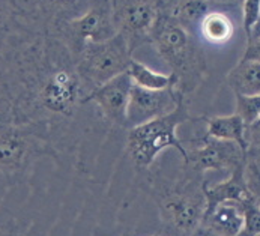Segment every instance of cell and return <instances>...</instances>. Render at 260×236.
<instances>
[{
    "label": "cell",
    "mask_w": 260,
    "mask_h": 236,
    "mask_svg": "<svg viewBox=\"0 0 260 236\" xmlns=\"http://www.w3.org/2000/svg\"><path fill=\"white\" fill-rule=\"evenodd\" d=\"M136 175L139 190L156 206L158 233L197 235L206 209L203 173L182 162L178 176H169L153 162Z\"/></svg>",
    "instance_id": "obj_1"
},
{
    "label": "cell",
    "mask_w": 260,
    "mask_h": 236,
    "mask_svg": "<svg viewBox=\"0 0 260 236\" xmlns=\"http://www.w3.org/2000/svg\"><path fill=\"white\" fill-rule=\"evenodd\" d=\"M150 45L170 68L176 79V89L186 93L194 92L208 73L206 54L200 40L178 24L166 11L158 18L150 33Z\"/></svg>",
    "instance_id": "obj_2"
},
{
    "label": "cell",
    "mask_w": 260,
    "mask_h": 236,
    "mask_svg": "<svg viewBox=\"0 0 260 236\" xmlns=\"http://www.w3.org/2000/svg\"><path fill=\"white\" fill-rule=\"evenodd\" d=\"M44 158L62 165L47 129L37 123L15 122L0 113V175L5 181L9 185L26 182Z\"/></svg>",
    "instance_id": "obj_3"
},
{
    "label": "cell",
    "mask_w": 260,
    "mask_h": 236,
    "mask_svg": "<svg viewBox=\"0 0 260 236\" xmlns=\"http://www.w3.org/2000/svg\"><path fill=\"white\" fill-rule=\"evenodd\" d=\"M191 119L192 116L189 115L184 95L172 112L128 128L125 131V151L134 170L142 172L149 168L156 158L170 148L176 149L184 159L186 151L178 136V128L188 123Z\"/></svg>",
    "instance_id": "obj_4"
},
{
    "label": "cell",
    "mask_w": 260,
    "mask_h": 236,
    "mask_svg": "<svg viewBox=\"0 0 260 236\" xmlns=\"http://www.w3.org/2000/svg\"><path fill=\"white\" fill-rule=\"evenodd\" d=\"M133 59V50L126 40L116 33L106 41L87 42L75 57V68L86 87L93 90L113 77L126 73Z\"/></svg>",
    "instance_id": "obj_5"
},
{
    "label": "cell",
    "mask_w": 260,
    "mask_h": 236,
    "mask_svg": "<svg viewBox=\"0 0 260 236\" xmlns=\"http://www.w3.org/2000/svg\"><path fill=\"white\" fill-rule=\"evenodd\" d=\"M116 33L110 0H92L84 12L62 23L48 35L60 41L75 59L87 42L106 41Z\"/></svg>",
    "instance_id": "obj_6"
},
{
    "label": "cell",
    "mask_w": 260,
    "mask_h": 236,
    "mask_svg": "<svg viewBox=\"0 0 260 236\" xmlns=\"http://www.w3.org/2000/svg\"><path fill=\"white\" fill-rule=\"evenodd\" d=\"M194 136L186 139V146H184L186 155L182 162L200 173L209 170L232 172L247 161V152L235 142L209 137L206 131L203 134L196 132Z\"/></svg>",
    "instance_id": "obj_7"
},
{
    "label": "cell",
    "mask_w": 260,
    "mask_h": 236,
    "mask_svg": "<svg viewBox=\"0 0 260 236\" xmlns=\"http://www.w3.org/2000/svg\"><path fill=\"white\" fill-rule=\"evenodd\" d=\"M116 32L122 35L133 53L150 44V33L158 18L156 0H110Z\"/></svg>",
    "instance_id": "obj_8"
},
{
    "label": "cell",
    "mask_w": 260,
    "mask_h": 236,
    "mask_svg": "<svg viewBox=\"0 0 260 236\" xmlns=\"http://www.w3.org/2000/svg\"><path fill=\"white\" fill-rule=\"evenodd\" d=\"M92 0H15L23 20L41 33H51L62 23L84 12Z\"/></svg>",
    "instance_id": "obj_9"
},
{
    "label": "cell",
    "mask_w": 260,
    "mask_h": 236,
    "mask_svg": "<svg viewBox=\"0 0 260 236\" xmlns=\"http://www.w3.org/2000/svg\"><path fill=\"white\" fill-rule=\"evenodd\" d=\"M131 87L133 80L126 71L90 90L86 96V103H92L113 129L126 131V107Z\"/></svg>",
    "instance_id": "obj_10"
},
{
    "label": "cell",
    "mask_w": 260,
    "mask_h": 236,
    "mask_svg": "<svg viewBox=\"0 0 260 236\" xmlns=\"http://www.w3.org/2000/svg\"><path fill=\"white\" fill-rule=\"evenodd\" d=\"M184 96L176 87H166V89H145L133 83L128 107H126V123L128 128L137 126L145 123L150 119L162 116L172 112L179 99Z\"/></svg>",
    "instance_id": "obj_11"
},
{
    "label": "cell",
    "mask_w": 260,
    "mask_h": 236,
    "mask_svg": "<svg viewBox=\"0 0 260 236\" xmlns=\"http://www.w3.org/2000/svg\"><path fill=\"white\" fill-rule=\"evenodd\" d=\"M244 217L239 201H223L212 211L205 212L197 235L236 236L241 235Z\"/></svg>",
    "instance_id": "obj_12"
},
{
    "label": "cell",
    "mask_w": 260,
    "mask_h": 236,
    "mask_svg": "<svg viewBox=\"0 0 260 236\" xmlns=\"http://www.w3.org/2000/svg\"><path fill=\"white\" fill-rule=\"evenodd\" d=\"M245 162L235 167L230 172V176L223 182L215 184L212 187L205 185V197H206L205 212L212 211L217 205L223 201H241L251 196L245 181Z\"/></svg>",
    "instance_id": "obj_13"
},
{
    "label": "cell",
    "mask_w": 260,
    "mask_h": 236,
    "mask_svg": "<svg viewBox=\"0 0 260 236\" xmlns=\"http://www.w3.org/2000/svg\"><path fill=\"white\" fill-rule=\"evenodd\" d=\"M235 37V23L223 8H215L205 15L197 27V38L211 45H225Z\"/></svg>",
    "instance_id": "obj_14"
},
{
    "label": "cell",
    "mask_w": 260,
    "mask_h": 236,
    "mask_svg": "<svg viewBox=\"0 0 260 236\" xmlns=\"http://www.w3.org/2000/svg\"><path fill=\"white\" fill-rule=\"evenodd\" d=\"M215 8L220 6L209 0H178L170 8L159 9V11H166L178 24H181L194 37H197V27L200 21L205 18L208 12H211Z\"/></svg>",
    "instance_id": "obj_15"
},
{
    "label": "cell",
    "mask_w": 260,
    "mask_h": 236,
    "mask_svg": "<svg viewBox=\"0 0 260 236\" xmlns=\"http://www.w3.org/2000/svg\"><path fill=\"white\" fill-rule=\"evenodd\" d=\"M206 134L214 139L227 140L238 143L245 152L248 151L247 142V125L239 115L230 116H215V118L205 119Z\"/></svg>",
    "instance_id": "obj_16"
},
{
    "label": "cell",
    "mask_w": 260,
    "mask_h": 236,
    "mask_svg": "<svg viewBox=\"0 0 260 236\" xmlns=\"http://www.w3.org/2000/svg\"><path fill=\"white\" fill-rule=\"evenodd\" d=\"M227 84L235 95H259L260 63L241 59L227 74Z\"/></svg>",
    "instance_id": "obj_17"
},
{
    "label": "cell",
    "mask_w": 260,
    "mask_h": 236,
    "mask_svg": "<svg viewBox=\"0 0 260 236\" xmlns=\"http://www.w3.org/2000/svg\"><path fill=\"white\" fill-rule=\"evenodd\" d=\"M129 77L134 84L145 87V89H166V87H175L176 86V79L173 74H164V73H156L148 65L133 59L129 68H128Z\"/></svg>",
    "instance_id": "obj_18"
},
{
    "label": "cell",
    "mask_w": 260,
    "mask_h": 236,
    "mask_svg": "<svg viewBox=\"0 0 260 236\" xmlns=\"http://www.w3.org/2000/svg\"><path fill=\"white\" fill-rule=\"evenodd\" d=\"M242 217H244V226L241 235L245 236H259L260 235V206L254 200L253 194L239 201Z\"/></svg>",
    "instance_id": "obj_19"
},
{
    "label": "cell",
    "mask_w": 260,
    "mask_h": 236,
    "mask_svg": "<svg viewBox=\"0 0 260 236\" xmlns=\"http://www.w3.org/2000/svg\"><path fill=\"white\" fill-rule=\"evenodd\" d=\"M236 96V115H239L245 125H251L260 116L259 95H235Z\"/></svg>",
    "instance_id": "obj_20"
},
{
    "label": "cell",
    "mask_w": 260,
    "mask_h": 236,
    "mask_svg": "<svg viewBox=\"0 0 260 236\" xmlns=\"http://www.w3.org/2000/svg\"><path fill=\"white\" fill-rule=\"evenodd\" d=\"M241 8H242V26L247 38H250L251 30L259 21L260 0H244Z\"/></svg>",
    "instance_id": "obj_21"
},
{
    "label": "cell",
    "mask_w": 260,
    "mask_h": 236,
    "mask_svg": "<svg viewBox=\"0 0 260 236\" xmlns=\"http://www.w3.org/2000/svg\"><path fill=\"white\" fill-rule=\"evenodd\" d=\"M245 181L248 185L250 193L253 194L254 200L257 201L260 206V165L257 164L256 159H250L247 158L245 162Z\"/></svg>",
    "instance_id": "obj_22"
},
{
    "label": "cell",
    "mask_w": 260,
    "mask_h": 236,
    "mask_svg": "<svg viewBox=\"0 0 260 236\" xmlns=\"http://www.w3.org/2000/svg\"><path fill=\"white\" fill-rule=\"evenodd\" d=\"M178 0H158V9H167L170 8L172 5H175ZM215 5H218L220 8L224 9H238L244 0H209Z\"/></svg>",
    "instance_id": "obj_23"
},
{
    "label": "cell",
    "mask_w": 260,
    "mask_h": 236,
    "mask_svg": "<svg viewBox=\"0 0 260 236\" xmlns=\"http://www.w3.org/2000/svg\"><path fill=\"white\" fill-rule=\"evenodd\" d=\"M242 60H253L260 63V38L251 40L247 42V48L241 57Z\"/></svg>",
    "instance_id": "obj_24"
},
{
    "label": "cell",
    "mask_w": 260,
    "mask_h": 236,
    "mask_svg": "<svg viewBox=\"0 0 260 236\" xmlns=\"http://www.w3.org/2000/svg\"><path fill=\"white\" fill-rule=\"evenodd\" d=\"M260 24V17H259V21H257V24H256V26H259ZM256 26H254V27H256Z\"/></svg>",
    "instance_id": "obj_25"
},
{
    "label": "cell",
    "mask_w": 260,
    "mask_h": 236,
    "mask_svg": "<svg viewBox=\"0 0 260 236\" xmlns=\"http://www.w3.org/2000/svg\"><path fill=\"white\" fill-rule=\"evenodd\" d=\"M156 2H158V0H156Z\"/></svg>",
    "instance_id": "obj_26"
}]
</instances>
